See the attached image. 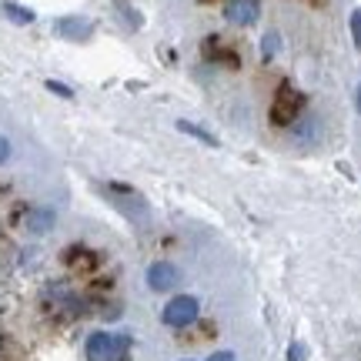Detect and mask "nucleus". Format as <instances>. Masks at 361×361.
Segmentation results:
<instances>
[{
	"instance_id": "7",
	"label": "nucleus",
	"mask_w": 361,
	"mask_h": 361,
	"mask_svg": "<svg viewBox=\"0 0 361 361\" xmlns=\"http://www.w3.org/2000/svg\"><path fill=\"white\" fill-rule=\"evenodd\" d=\"M27 228H30L34 234L51 231L54 228V211L51 207H34V211H30V218H27Z\"/></svg>"
},
{
	"instance_id": "3",
	"label": "nucleus",
	"mask_w": 361,
	"mask_h": 361,
	"mask_svg": "<svg viewBox=\"0 0 361 361\" xmlns=\"http://www.w3.org/2000/svg\"><path fill=\"white\" fill-rule=\"evenodd\" d=\"M301 107H305V97L295 94L291 87H281L278 90V97H274V104H271V121H274L278 128H288V124L298 117Z\"/></svg>"
},
{
	"instance_id": "17",
	"label": "nucleus",
	"mask_w": 361,
	"mask_h": 361,
	"mask_svg": "<svg viewBox=\"0 0 361 361\" xmlns=\"http://www.w3.org/2000/svg\"><path fill=\"white\" fill-rule=\"evenodd\" d=\"M355 101H358V111H361V87H358V97H355Z\"/></svg>"
},
{
	"instance_id": "4",
	"label": "nucleus",
	"mask_w": 361,
	"mask_h": 361,
	"mask_svg": "<svg viewBox=\"0 0 361 361\" xmlns=\"http://www.w3.org/2000/svg\"><path fill=\"white\" fill-rule=\"evenodd\" d=\"M144 278H147V288H151V291H171V288L178 284V268H174L171 261H154Z\"/></svg>"
},
{
	"instance_id": "11",
	"label": "nucleus",
	"mask_w": 361,
	"mask_h": 361,
	"mask_svg": "<svg viewBox=\"0 0 361 361\" xmlns=\"http://www.w3.org/2000/svg\"><path fill=\"white\" fill-rule=\"evenodd\" d=\"M67 261H74V264H80V268H90V264H94V258H90V255H84V251H71V255H67Z\"/></svg>"
},
{
	"instance_id": "12",
	"label": "nucleus",
	"mask_w": 361,
	"mask_h": 361,
	"mask_svg": "<svg viewBox=\"0 0 361 361\" xmlns=\"http://www.w3.org/2000/svg\"><path fill=\"white\" fill-rule=\"evenodd\" d=\"M47 90H54V94H61V97H67V101L74 97V90L67 87V84H57V80H47Z\"/></svg>"
},
{
	"instance_id": "13",
	"label": "nucleus",
	"mask_w": 361,
	"mask_h": 361,
	"mask_svg": "<svg viewBox=\"0 0 361 361\" xmlns=\"http://www.w3.org/2000/svg\"><path fill=\"white\" fill-rule=\"evenodd\" d=\"M278 54V34H268L264 37V57H274Z\"/></svg>"
},
{
	"instance_id": "15",
	"label": "nucleus",
	"mask_w": 361,
	"mask_h": 361,
	"mask_svg": "<svg viewBox=\"0 0 361 361\" xmlns=\"http://www.w3.org/2000/svg\"><path fill=\"white\" fill-rule=\"evenodd\" d=\"M7 157H11V141H7V137H0V164H4Z\"/></svg>"
},
{
	"instance_id": "6",
	"label": "nucleus",
	"mask_w": 361,
	"mask_h": 361,
	"mask_svg": "<svg viewBox=\"0 0 361 361\" xmlns=\"http://www.w3.org/2000/svg\"><path fill=\"white\" fill-rule=\"evenodd\" d=\"M54 30L67 40H87L94 27H90V20H84V17H61V20L54 24Z\"/></svg>"
},
{
	"instance_id": "14",
	"label": "nucleus",
	"mask_w": 361,
	"mask_h": 361,
	"mask_svg": "<svg viewBox=\"0 0 361 361\" xmlns=\"http://www.w3.org/2000/svg\"><path fill=\"white\" fill-rule=\"evenodd\" d=\"M288 361H305V345H291V351H288Z\"/></svg>"
},
{
	"instance_id": "2",
	"label": "nucleus",
	"mask_w": 361,
	"mask_h": 361,
	"mask_svg": "<svg viewBox=\"0 0 361 361\" xmlns=\"http://www.w3.org/2000/svg\"><path fill=\"white\" fill-rule=\"evenodd\" d=\"M121 351H124V341L107 331H94V335L84 341V355L87 361H121Z\"/></svg>"
},
{
	"instance_id": "8",
	"label": "nucleus",
	"mask_w": 361,
	"mask_h": 361,
	"mask_svg": "<svg viewBox=\"0 0 361 361\" xmlns=\"http://www.w3.org/2000/svg\"><path fill=\"white\" fill-rule=\"evenodd\" d=\"M174 128H178L180 134H191V137H197V141L211 144V147H218V137H214V134H207L204 128H197V124H191V121H178Z\"/></svg>"
},
{
	"instance_id": "9",
	"label": "nucleus",
	"mask_w": 361,
	"mask_h": 361,
	"mask_svg": "<svg viewBox=\"0 0 361 361\" xmlns=\"http://www.w3.org/2000/svg\"><path fill=\"white\" fill-rule=\"evenodd\" d=\"M4 11H7V17L17 20V24H30V20H34V13L27 11V7H17V4H4Z\"/></svg>"
},
{
	"instance_id": "10",
	"label": "nucleus",
	"mask_w": 361,
	"mask_h": 361,
	"mask_svg": "<svg viewBox=\"0 0 361 361\" xmlns=\"http://www.w3.org/2000/svg\"><path fill=\"white\" fill-rule=\"evenodd\" d=\"M351 37H355V47H361V11L351 13Z\"/></svg>"
},
{
	"instance_id": "1",
	"label": "nucleus",
	"mask_w": 361,
	"mask_h": 361,
	"mask_svg": "<svg viewBox=\"0 0 361 361\" xmlns=\"http://www.w3.org/2000/svg\"><path fill=\"white\" fill-rule=\"evenodd\" d=\"M197 314H201V308H197V298L191 295H178L171 298L168 305H164V324L168 328H188V324L197 322Z\"/></svg>"
},
{
	"instance_id": "5",
	"label": "nucleus",
	"mask_w": 361,
	"mask_h": 361,
	"mask_svg": "<svg viewBox=\"0 0 361 361\" xmlns=\"http://www.w3.org/2000/svg\"><path fill=\"white\" fill-rule=\"evenodd\" d=\"M224 17L238 27H251L261 17V4L258 0H231V4L224 7Z\"/></svg>"
},
{
	"instance_id": "16",
	"label": "nucleus",
	"mask_w": 361,
	"mask_h": 361,
	"mask_svg": "<svg viewBox=\"0 0 361 361\" xmlns=\"http://www.w3.org/2000/svg\"><path fill=\"white\" fill-rule=\"evenodd\" d=\"M207 361H234V355H231V351H214Z\"/></svg>"
}]
</instances>
